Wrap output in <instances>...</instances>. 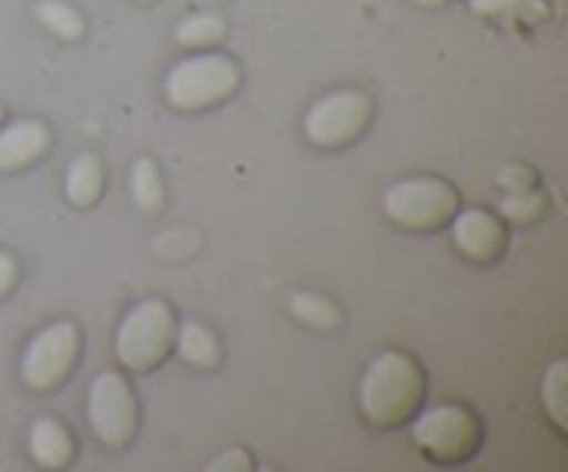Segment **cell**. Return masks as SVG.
Here are the masks:
<instances>
[{
	"mask_svg": "<svg viewBox=\"0 0 568 472\" xmlns=\"http://www.w3.org/2000/svg\"><path fill=\"white\" fill-rule=\"evenodd\" d=\"M425 378L419 364L399 350L381 353L361 378V411L372 425H403L419 405Z\"/></svg>",
	"mask_w": 568,
	"mask_h": 472,
	"instance_id": "1",
	"label": "cell"
},
{
	"mask_svg": "<svg viewBox=\"0 0 568 472\" xmlns=\"http://www.w3.org/2000/svg\"><path fill=\"white\" fill-rule=\"evenodd\" d=\"M242 83V70L225 53L181 59L164 78V98L178 111H203L231 98Z\"/></svg>",
	"mask_w": 568,
	"mask_h": 472,
	"instance_id": "2",
	"label": "cell"
},
{
	"mask_svg": "<svg viewBox=\"0 0 568 472\" xmlns=\"http://www.w3.org/2000/svg\"><path fill=\"white\" fill-rule=\"evenodd\" d=\"M175 314L161 298L139 300L125 317L114 337V355L125 370H155L175 342Z\"/></svg>",
	"mask_w": 568,
	"mask_h": 472,
	"instance_id": "3",
	"label": "cell"
},
{
	"mask_svg": "<svg viewBox=\"0 0 568 472\" xmlns=\"http://www.w3.org/2000/svg\"><path fill=\"white\" fill-rule=\"evenodd\" d=\"M458 192L444 178L416 175L392 183L383 194V211L397 225L410 231H433L447 225L458 211Z\"/></svg>",
	"mask_w": 568,
	"mask_h": 472,
	"instance_id": "4",
	"label": "cell"
},
{
	"mask_svg": "<svg viewBox=\"0 0 568 472\" xmlns=\"http://www.w3.org/2000/svg\"><path fill=\"white\" fill-rule=\"evenodd\" d=\"M372 120V98L361 89H336L325 94L303 117V133L322 150H336L364 133Z\"/></svg>",
	"mask_w": 568,
	"mask_h": 472,
	"instance_id": "5",
	"label": "cell"
},
{
	"mask_svg": "<svg viewBox=\"0 0 568 472\" xmlns=\"http://www.w3.org/2000/svg\"><path fill=\"white\" fill-rule=\"evenodd\" d=\"M81 350V331L75 322L59 320L33 333L28 348L22 350L20 378L31 392H50L59 386L75 366Z\"/></svg>",
	"mask_w": 568,
	"mask_h": 472,
	"instance_id": "6",
	"label": "cell"
},
{
	"mask_svg": "<svg viewBox=\"0 0 568 472\" xmlns=\"http://www.w3.org/2000/svg\"><path fill=\"white\" fill-rule=\"evenodd\" d=\"M136 398L125 375L105 370L89 383L87 420L105 448H125L136 433Z\"/></svg>",
	"mask_w": 568,
	"mask_h": 472,
	"instance_id": "7",
	"label": "cell"
},
{
	"mask_svg": "<svg viewBox=\"0 0 568 472\" xmlns=\"http://www.w3.org/2000/svg\"><path fill=\"white\" fill-rule=\"evenodd\" d=\"M414 436L433 459L460 461L475 450L477 422L475 416L458 405H436L414 420Z\"/></svg>",
	"mask_w": 568,
	"mask_h": 472,
	"instance_id": "8",
	"label": "cell"
},
{
	"mask_svg": "<svg viewBox=\"0 0 568 472\" xmlns=\"http://www.w3.org/2000/svg\"><path fill=\"white\" fill-rule=\"evenodd\" d=\"M455 248L471 261H494L505 250V228L491 211L464 209L453 220Z\"/></svg>",
	"mask_w": 568,
	"mask_h": 472,
	"instance_id": "9",
	"label": "cell"
},
{
	"mask_svg": "<svg viewBox=\"0 0 568 472\" xmlns=\"http://www.w3.org/2000/svg\"><path fill=\"white\" fill-rule=\"evenodd\" d=\"M50 148V131L39 120H17L0 131V170H22L42 159Z\"/></svg>",
	"mask_w": 568,
	"mask_h": 472,
	"instance_id": "10",
	"label": "cell"
},
{
	"mask_svg": "<svg viewBox=\"0 0 568 472\" xmlns=\"http://www.w3.org/2000/svg\"><path fill=\"white\" fill-rule=\"evenodd\" d=\"M28 450H31V459L39 466L61 470V466L72 461L75 444H72V436L64 428V422L53 420V416H39L31 425V431H28Z\"/></svg>",
	"mask_w": 568,
	"mask_h": 472,
	"instance_id": "11",
	"label": "cell"
},
{
	"mask_svg": "<svg viewBox=\"0 0 568 472\" xmlns=\"http://www.w3.org/2000/svg\"><path fill=\"white\" fill-rule=\"evenodd\" d=\"M172 348L178 350V355L189 366H197V370H214L222 359L220 339L200 320H186L181 325H175V342H172Z\"/></svg>",
	"mask_w": 568,
	"mask_h": 472,
	"instance_id": "12",
	"label": "cell"
},
{
	"mask_svg": "<svg viewBox=\"0 0 568 472\" xmlns=\"http://www.w3.org/2000/svg\"><path fill=\"white\" fill-rule=\"evenodd\" d=\"M103 161L94 153H81L70 161L64 175V194L75 209H89L103 192Z\"/></svg>",
	"mask_w": 568,
	"mask_h": 472,
	"instance_id": "13",
	"label": "cell"
},
{
	"mask_svg": "<svg viewBox=\"0 0 568 472\" xmlns=\"http://www.w3.org/2000/svg\"><path fill=\"white\" fill-rule=\"evenodd\" d=\"M131 198L144 214H159L164 205V181H161L159 164L150 155L133 161L131 167Z\"/></svg>",
	"mask_w": 568,
	"mask_h": 472,
	"instance_id": "14",
	"label": "cell"
},
{
	"mask_svg": "<svg viewBox=\"0 0 568 472\" xmlns=\"http://www.w3.org/2000/svg\"><path fill=\"white\" fill-rule=\"evenodd\" d=\"M225 37V20L211 11H200V14L186 17L175 26V42L181 48H209V44L220 42Z\"/></svg>",
	"mask_w": 568,
	"mask_h": 472,
	"instance_id": "15",
	"label": "cell"
},
{
	"mask_svg": "<svg viewBox=\"0 0 568 472\" xmlns=\"http://www.w3.org/2000/svg\"><path fill=\"white\" fill-rule=\"evenodd\" d=\"M288 309H292L297 320H303L305 325L320 328V331H333L342 322V314H338V309L325 294L294 292L292 300H288Z\"/></svg>",
	"mask_w": 568,
	"mask_h": 472,
	"instance_id": "16",
	"label": "cell"
},
{
	"mask_svg": "<svg viewBox=\"0 0 568 472\" xmlns=\"http://www.w3.org/2000/svg\"><path fill=\"white\" fill-rule=\"evenodd\" d=\"M37 20L50 33H55L59 39H67V42L83 37V17L70 3H64V0H39Z\"/></svg>",
	"mask_w": 568,
	"mask_h": 472,
	"instance_id": "17",
	"label": "cell"
},
{
	"mask_svg": "<svg viewBox=\"0 0 568 472\" xmlns=\"http://www.w3.org/2000/svg\"><path fill=\"white\" fill-rule=\"evenodd\" d=\"M471 11L483 17H505L519 22L547 20L549 6L544 0H469Z\"/></svg>",
	"mask_w": 568,
	"mask_h": 472,
	"instance_id": "18",
	"label": "cell"
},
{
	"mask_svg": "<svg viewBox=\"0 0 568 472\" xmlns=\"http://www.w3.org/2000/svg\"><path fill=\"white\" fill-rule=\"evenodd\" d=\"M544 403L560 428L566 425V361H555L552 370L544 378Z\"/></svg>",
	"mask_w": 568,
	"mask_h": 472,
	"instance_id": "19",
	"label": "cell"
},
{
	"mask_svg": "<svg viewBox=\"0 0 568 472\" xmlns=\"http://www.w3.org/2000/svg\"><path fill=\"white\" fill-rule=\"evenodd\" d=\"M541 209H544V198L536 192H514L508 194V198L499 200V211L514 222L532 220L536 214H541Z\"/></svg>",
	"mask_w": 568,
	"mask_h": 472,
	"instance_id": "20",
	"label": "cell"
},
{
	"mask_svg": "<svg viewBox=\"0 0 568 472\" xmlns=\"http://www.w3.org/2000/svg\"><path fill=\"white\" fill-rule=\"evenodd\" d=\"M250 455L244 453V450H227V453H222L220 459L211 461L209 470H250Z\"/></svg>",
	"mask_w": 568,
	"mask_h": 472,
	"instance_id": "21",
	"label": "cell"
},
{
	"mask_svg": "<svg viewBox=\"0 0 568 472\" xmlns=\"http://www.w3.org/2000/svg\"><path fill=\"white\" fill-rule=\"evenodd\" d=\"M17 281V261L9 253H0V298L14 287Z\"/></svg>",
	"mask_w": 568,
	"mask_h": 472,
	"instance_id": "22",
	"label": "cell"
},
{
	"mask_svg": "<svg viewBox=\"0 0 568 472\" xmlns=\"http://www.w3.org/2000/svg\"><path fill=\"white\" fill-rule=\"evenodd\" d=\"M416 3H422V6H442L444 0H416Z\"/></svg>",
	"mask_w": 568,
	"mask_h": 472,
	"instance_id": "23",
	"label": "cell"
},
{
	"mask_svg": "<svg viewBox=\"0 0 568 472\" xmlns=\"http://www.w3.org/2000/svg\"><path fill=\"white\" fill-rule=\"evenodd\" d=\"M0 120H3V109H0Z\"/></svg>",
	"mask_w": 568,
	"mask_h": 472,
	"instance_id": "24",
	"label": "cell"
},
{
	"mask_svg": "<svg viewBox=\"0 0 568 472\" xmlns=\"http://www.w3.org/2000/svg\"><path fill=\"white\" fill-rule=\"evenodd\" d=\"M139 3H150V0H139Z\"/></svg>",
	"mask_w": 568,
	"mask_h": 472,
	"instance_id": "25",
	"label": "cell"
}]
</instances>
